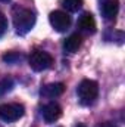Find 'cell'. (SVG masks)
<instances>
[{
  "label": "cell",
  "mask_w": 125,
  "mask_h": 127,
  "mask_svg": "<svg viewBox=\"0 0 125 127\" xmlns=\"http://www.w3.org/2000/svg\"><path fill=\"white\" fill-rule=\"evenodd\" d=\"M12 16H13V27H15V31L19 35H25L32 30V27L35 25V15L34 12L27 9V7H22V6H15L13 7V12H12Z\"/></svg>",
  "instance_id": "obj_1"
},
{
  "label": "cell",
  "mask_w": 125,
  "mask_h": 127,
  "mask_svg": "<svg viewBox=\"0 0 125 127\" xmlns=\"http://www.w3.org/2000/svg\"><path fill=\"white\" fill-rule=\"evenodd\" d=\"M77 95L81 105L90 106L96 102L99 96V84L94 80H83L77 89Z\"/></svg>",
  "instance_id": "obj_2"
},
{
  "label": "cell",
  "mask_w": 125,
  "mask_h": 127,
  "mask_svg": "<svg viewBox=\"0 0 125 127\" xmlns=\"http://www.w3.org/2000/svg\"><path fill=\"white\" fill-rule=\"evenodd\" d=\"M28 64L31 66L32 71L35 72H40V71H46L49 69L52 65H53V58L50 53L44 52V50H34L30 55V59H28Z\"/></svg>",
  "instance_id": "obj_3"
},
{
  "label": "cell",
  "mask_w": 125,
  "mask_h": 127,
  "mask_svg": "<svg viewBox=\"0 0 125 127\" xmlns=\"http://www.w3.org/2000/svg\"><path fill=\"white\" fill-rule=\"evenodd\" d=\"M25 114V108L21 103H3L0 105V120L13 123Z\"/></svg>",
  "instance_id": "obj_4"
},
{
  "label": "cell",
  "mask_w": 125,
  "mask_h": 127,
  "mask_svg": "<svg viewBox=\"0 0 125 127\" xmlns=\"http://www.w3.org/2000/svg\"><path fill=\"white\" fill-rule=\"evenodd\" d=\"M50 25L58 32H65L71 25V16L63 10H55L49 15Z\"/></svg>",
  "instance_id": "obj_5"
},
{
  "label": "cell",
  "mask_w": 125,
  "mask_h": 127,
  "mask_svg": "<svg viewBox=\"0 0 125 127\" xmlns=\"http://www.w3.org/2000/svg\"><path fill=\"white\" fill-rule=\"evenodd\" d=\"M41 114H43L44 121H46L47 124H52V123L58 121V120L62 117V108H61V105H58L56 102H50V103H47V105L43 106Z\"/></svg>",
  "instance_id": "obj_6"
},
{
  "label": "cell",
  "mask_w": 125,
  "mask_h": 127,
  "mask_svg": "<svg viewBox=\"0 0 125 127\" xmlns=\"http://www.w3.org/2000/svg\"><path fill=\"white\" fill-rule=\"evenodd\" d=\"M78 28L85 34H94L96 32V19H94L93 13L84 12L78 19Z\"/></svg>",
  "instance_id": "obj_7"
},
{
  "label": "cell",
  "mask_w": 125,
  "mask_h": 127,
  "mask_svg": "<svg viewBox=\"0 0 125 127\" xmlns=\"http://www.w3.org/2000/svg\"><path fill=\"white\" fill-rule=\"evenodd\" d=\"M100 12L104 19H113L119 12V1L118 0H104L100 6Z\"/></svg>",
  "instance_id": "obj_8"
},
{
  "label": "cell",
  "mask_w": 125,
  "mask_h": 127,
  "mask_svg": "<svg viewBox=\"0 0 125 127\" xmlns=\"http://www.w3.org/2000/svg\"><path fill=\"white\" fill-rule=\"evenodd\" d=\"M81 44H83V37H81L78 32H75V34H71V35L63 41V49H65V52H68V53H75V52L81 47Z\"/></svg>",
  "instance_id": "obj_9"
},
{
  "label": "cell",
  "mask_w": 125,
  "mask_h": 127,
  "mask_svg": "<svg viewBox=\"0 0 125 127\" xmlns=\"http://www.w3.org/2000/svg\"><path fill=\"white\" fill-rule=\"evenodd\" d=\"M65 92V84L63 83H52V84H47L41 89V95L46 96V97H58Z\"/></svg>",
  "instance_id": "obj_10"
},
{
  "label": "cell",
  "mask_w": 125,
  "mask_h": 127,
  "mask_svg": "<svg viewBox=\"0 0 125 127\" xmlns=\"http://www.w3.org/2000/svg\"><path fill=\"white\" fill-rule=\"evenodd\" d=\"M83 0H62V6L68 12H78L83 7Z\"/></svg>",
  "instance_id": "obj_11"
},
{
  "label": "cell",
  "mask_w": 125,
  "mask_h": 127,
  "mask_svg": "<svg viewBox=\"0 0 125 127\" xmlns=\"http://www.w3.org/2000/svg\"><path fill=\"white\" fill-rule=\"evenodd\" d=\"M15 86V81L10 77H6L3 80H0V96H4L6 93H9Z\"/></svg>",
  "instance_id": "obj_12"
},
{
  "label": "cell",
  "mask_w": 125,
  "mask_h": 127,
  "mask_svg": "<svg viewBox=\"0 0 125 127\" xmlns=\"http://www.w3.org/2000/svg\"><path fill=\"white\" fill-rule=\"evenodd\" d=\"M22 59V56L19 55V53H15V52H10V53H6L4 56H3V61L7 64H16L18 61H21Z\"/></svg>",
  "instance_id": "obj_13"
},
{
  "label": "cell",
  "mask_w": 125,
  "mask_h": 127,
  "mask_svg": "<svg viewBox=\"0 0 125 127\" xmlns=\"http://www.w3.org/2000/svg\"><path fill=\"white\" fill-rule=\"evenodd\" d=\"M7 30V19H6V16L0 12V37L6 32Z\"/></svg>",
  "instance_id": "obj_14"
},
{
  "label": "cell",
  "mask_w": 125,
  "mask_h": 127,
  "mask_svg": "<svg viewBox=\"0 0 125 127\" xmlns=\"http://www.w3.org/2000/svg\"><path fill=\"white\" fill-rule=\"evenodd\" d=\"M99 127H118L113 121H104V123H100Z\"/></svg>",
  "instance_id": "obj_15"
},
{
  "label": "cell",
  "mask_w": 125,
  "mask_h": 127,
  "mask_svg": "<svg viewBox=\"0 0 125 127\" xmlns=\"http://www.w3.org/2000/svg\"><path fill=\"white\" fill-rule=\"evenodd\" d=\"M75 127H87V126H84V124H78V126H75Z\"/></svg>",
  "instance_id": "obj_16"
},
{
  "label": "cell",
  "mask_w": 125,
  "mask_h": 127,
  "mask_svg": "<svg viewBox=\"0 0 125 127\" xmlns=\"http://www.w3.org/2000/svg\"><path fill=\"white\" fill-rule=\"evenodd\" d=\"M0 1H10V0H0Z\"/></svg>",
  "instance_id": "obj_17"
}]
</instances>
